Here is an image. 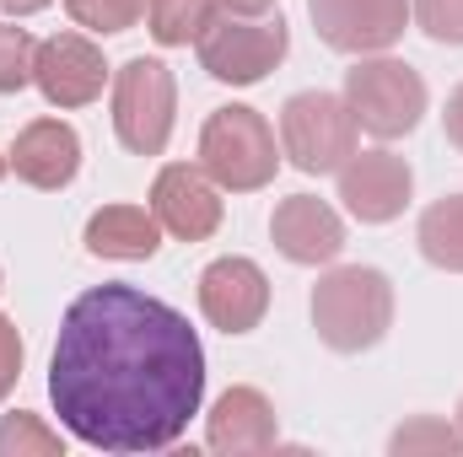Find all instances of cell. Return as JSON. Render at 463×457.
<instances>
[{
    "instance_id": "cell-2",
    "label": "cell",
    "mask_w": 463,
    "mask_h": 457,
    "mask_svg": "<svg viewBox=\"0 0 463 457\" xmlns=\"http://www.w3.org/2000/svg\"><path fill=\"white\" fill-rule=\"evenodd\" d=\"M313 329L340 355H361L393 329V285L372 264H340L313 285Z\"/></svg>"
},
{
    "instance_id": "cell-26",
    "label": "cell",
    "mask_w": 463,
    "mask_h": 457,
    "mask_svg": "<svg viewBox=\"0 0 463 457\" xmlns=\"http://www.w3.org/2000/svg\"><path fill=\"white\" fill-rule=\"evenodd\" d=\"M222 11H232V16H269L275 0H222Z\"/></svg>"
},
{
    "instance_id": "cell-18",
    "label": "cell",
    "mask_w": 463,
    "mask_h": 457,
    "mask_svg": "<svg viewBox=\"0 0 463 457\" xmlns=\"http://www.w3.org/2000/svg\"><path fill=\"white\" fill-rule=\"evenodd\" d=\"M222 16V0H146V27L162 49H189Z\"/></svg>"
},
{
    "instance_id": "cell-16",
    "label": "cell",
    "mask_w": 463,
    "mask_h": 457,
    "mask_svg": "<svg viewBox=\"0 0 463 457\" xmlns=\"http://www.w3.org/2000/svg\"><path fill=\"white\" fill-rule=\"evenodd\" d=\"M156 247H162V221L146 205H103L87 221V253L98 258L140 264V258H156Z\"/></svg>"
},
{
    "instance_id": "cell-12",
    "label": "cell",
    "mask_w": 463,
    "mask_h": 457,
    "mask_svg": "<svg viewBox=\"0 0 463 457\" xmlns=\"http://www.w3.org/2000/svg\"><path fill=\"white\" fill-rule=\"evenodd\" d=\"M410 194H415V173L393 151H355L340 167V200H345V210L361 227L399 221Z\"/></svg>"
},
{
    "instance_id": "cell-10",
    "label": "cell",
    "mask_w": 463,
    "mask_h": 457,
    "mask_svg": "<svg viewBox=\"0 0 463 457\" xmlns=\"http://www.w3.org/2000/svg\"><path fill=\"white\" fill-rule=\"evenodd\" d=\"M151 216L178 242H205L222 227V183L205 167L167 162L151 183Z\"/></svg>"
},
{
    "instance_id": "cell-1",
    "label": "cell",
    "mask_w": 463,
    "mask_h": 457,
    "mask_svg": "<svg viewBox=\"0 0 463 457\" xmlns=\"http://www.w3.org/2000/svg\"><path fill=\"white\" fill-rule=\"evenodd\" d=\"M49 398L60 425L92 452H167L205 404L200 334L140 285H92L60 318Z\"/></svg>"
},
{
    "instance_id": "cell-8",
    "label": "cell",
    "mask_w": 463,
    "mask_h": 457,
    "mask_svg": "<svg viewBox=\"0 0 463 457\" xmlns=\"http://www.w3.org/2000/svg\"><path fill=\"white\" fill-rule=\"evenodd\" d=\"M33 87L43 92L49 108H87L103 98L109 87V65L103 49L87 33H54L38 43L33 54Z\"/></svg>"
},
{
    "instance_id": "cell-24",
    "label": "cell",
    "mask_w": 463,
    "mask_h": 457,
    "mask_svg": "<svg viewBox=\"0 0 463 457\" xmlns=\"http://www.w3.org/2000/svg\"><path fill=\"white\" fill-rule=\"evenodd\" d=\"M22 355H27V350H22V334H16V323L0 312V398L16 387V377H22Z\"/></svg>"
},
{
    "instance_id": "cell-14",
    "label": "cell",
    "mask_w": 463,
    "mask_h": 457,
    "mask_svg": "<svg viewBox=\"0 0 463 457\" xmlns=\"http://www.w3.org/2000/svg\"><path fill=\"white\" fill-rule=\"evenodd\" d=\"M269 237L291 264H335L345 247V221L335 216V205H324L313 194H291L275 205Z\"/></svg>"
},
{
    "instance_id": "cell-15",
    "label": "cell",
    "mask_w": 463,
    "mask_h": 457,
    "mask_svg": "<svg viewBox=\"0 0 463 457\" xmlns=\"http://www.w3.org/2000/svg\"><path fill=\"white\" fill-rule=\"evenodd\" d=\"M11 173L33 189H65L81 173V135L65 118H33L11 145Z\"/></svg>"
},
{
    "instance_id": "cell-20",
    "label": "cell",
    "mask_w": 463,
    "mask_h": 457,
    "mask_svg": "<svg viewBox=\"0 0 463 457\" xmlns=\"http://www.w3.org/2000/svg\"><path fill=\"white\" fill-rule=\"evenodd\" d=\"M388 452L393 457H453V452H463V436H458V425H448V420L415 415L410 425L393 431Z\"/></svg>"
},
{
    "instance_id": "cell-19",
    "label": "cell",
    "mask_w": 463,
    "mask_h": 457,
    "mask_svg": "<svg viewBox=\"0 0 463 457\" xmlns=\"http://www.w3.org/2000/svg\"><path fill=\"white\" fill-rule=\"evenodd\" d=\"M0 457H65V436L43 425L38 415L16 409L0 420Z\"/></svg>"
},
{
    "instance_id": "cell-17",
    "label": "cell",
    "mask_w": 463,
    "mask_h": 457,
    "mask_svg": "<svg viewBox=\"0 0 463 457\" xmlns=\"http://www.w3.org/2000/svg\"><path fill=\"white\" fill-rule=\"evenodd\" d=\"M415 242H420V258L448 269V275H463V194H448L437 205H426L420 227H415Z\"/></svg>"
},
{
    "instance_id": "cell-7",
    "label": "cell",
    "mask_w": 463,
    "mask_h": 457,
    "mask_svg": "<svg viewBox=\"0 0 463 457\" xmlns=\"http://www.w3.org/2000/svg\"><path fill=\"white\" fill-rule=\"evenodd\" d=\"M194 49H200V70L205 76H216L227 87H253L286 60L291 33H286L280 16H232V11H222L200 33Z\"/></svg>"
},
{
    "instance_id": "cell-4",
    "label": "cell",
    "mask_w": 463,
    "mask_h": 457,
    "mask_svg": "<svg viewBox=\"0 0 463 457\" xmlns=\"http://www.w3.org/2000/svg\"><path fill=\"white\" fill-rule=\"evenodd\" d=\"M345 103H350V114H355V129H366L377 140H399L426 114V81L404 60L361 54L345 70Z\"/></svg>"
},
{
    "instance_id": "cell-25",
    "label": "cell",
    "mask_w": 463,
    "mask_h": 457,
    "mask_svg": "<svg viewBox=\"0 0 463 457\" xmlns=\"http://www.w3.org/2000/svg\"><path fill=\"white\" fill-rule=\"evenodd\" d=\"M442 129H448V140L463 151V87L448 92V108H442Z\"/></svg>"
},
{
    "instance_id": "cell-21",
    "label": "cell",
    "mask_w": 463,
    "mask_h": 457,
    "mask_svg": "<svg viewBox=\"0 0 463 457\" xmlns=\"http://www.w3.org/2000/svg\"><path fill=\"white\" fill-rule=\"evenodd\" d=\"M71 22L87 27V33H129L140 16H146V0H65Z\"/></svg>"
},
{
    "instance_id": "cell-28",
    "label": "cell",
    "mask_w": 463,
    "mask_h": 457,
    "mask_svg": "<svg viewBox=\"0 0 463 457\" xmlns=\"http://www.w3.org/2000/svg\"><path fill=\"white\" fill-rule=\"evenodd\" d=\"M5 167H11V162H5V156H0V178H5Z\"/></svg>"
},
{
    "instance_id": "cell-13",
    "label": "cell",
    "mask_w": 463,
    "mask_h": 457,
    "mask_svg": "<svg viewBox=\"0 0 463 457\" xmlns=\"http://www.w3.org/2000/svg\"><path fill=\"white\" fill-rule=\"evenodd\" d=\"M275 442H280V420L259 387H227L205 415V447L222 457H259Z\"/></svg>"
},
{
    "instance_id": "cell-29",
    "label": "cell",
    "mask_w": 463,
    "mask_h": 457,
    "mask_svg": "<svg viewBox=\"0 0 463 457\" xmlns=\"http://www.w3.org/2000/svg\"><path fill=\"white\" fill-rule=\"evenodd\" d=\"M458 436H463V404H458Z\"/></svg>"
},
{
    "instance_id": "cell-23",
    "label": "cell",
    "mask_w": 463,
    "mask_h": 457,
    "mask_svg": "<svg viewBox=\"0 0 463 457\" xmlns=\"http://www.w3.org/2000/svg\"><path fill=\"white\" fill-rule=\"evenodd\" d=\"M410 16L431 43H463V0H410Z\"/></svg>"
},
{
    "instance_id": "cell-22",
    "label": "cell",
    "mask_w": 463,
    "mask_h": 457,
    "mask_svg": "<svg viewBox=\"0 0 463 457\" xmlns=\"http://www.w3.org/2000/svg\"><path fill=\"white\" fill-rule=\"evenodd\" d=\"M33 54H38L33 33L5 22V27H0V98H5V92L33 87Z\"/></svg>"
},
{
    "instance_id": "cell-3",
    "label": "cell",
    "mask_w": 463,
    "mask_h": 457,
    "mask_svg": "<svg viewBox=\"0 0 463 457\" xmlns=\"http://www.w3.org/2000/svg\"><path fill=\"white\" fill-rule=\"evenodd\" d=\"M200 167L232 194H253V189L275 183L280 145H275L269 118L259 108H242V103L216 108L200 129Z\"/></svg>"
},
{
    "instance_id": "cell-27",
    "label": "cell",
    "mask_w": 463,
    "mask_h": 457,
    "mask_svg": "<svg viewBox=\"0 0 463 457\" xmlns=\"http://www.w3.org/2000/svg\"><path fill=\"white\" fill-rule=\"evenodd\" d=\"M43 5H49V0H0V11H5L11 22H16V16H33V11H43Z\"/></svg>"
},
{
    "instance_id": "cell-11",
    "label": "cell",
    "mask_w": 463,
    "mask_h": 457,
    "mask_svg": "<svg viewBox=\"0 0 463 457\" xmlns=\"http://www.w3.org/2000/svg\"><path fill=\"white\" fill-rule=\"evenodd\" d=\"M200 312L211 329L222 334H253L269 312V280L253 258L242 253H227L216 264H205L200 275Z\"/></svg>"
},
{
    "instance_id": "cell-6",
    "label": "cell",
    "mask_w": 463,
    "mask_h": 457,
    "mask_svg": "<svg viewBox=\"0 0 463 457\" xmlns=\"http://www.w3.org/2000/svg\"><path fill=\"white\" fill-rule=\"evenodd\" d=\"M178 81L162 60H129L114 70V135L135 156H162L173 140Z\"/></svg>"
},
{
    "instance_id": "cell-9",
    "label": "cell",
    "mask_w": 463,
    "mask_h": 457,
    "mask_svg": "<svg viewBox=\"0 0 463 457\" xmlns=\"http://www.w3.org/2000/svg\"><path fill=\"white\" fill-rule=\"evenodd\" d=\"M318 38L340 54H388L410 27V0H307Z\"/></svg>"
},
{
    "instance_id": "cell-5",
    "label": "cell",
    "mask_w": 463,
    "mask_h": 457,
    "mask_svg": "<svg viewBox=\"0 0 463 457\" xmlns=\"http://www.w3.org/2000/svg\"><path fill=\"white\" fill-rule=\"evenodd\" d=\"M280 156H291L297 173L324 178L340 173L355 156V114L335 92H297L280 108Z\"/></svg>"
}]
</instances>
